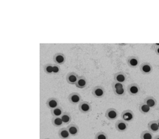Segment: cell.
Wrapping results in <instances>:
<instances>
[{"label": "cell", "instance_id": "28", "mask_svg": "<svg viewBox=\"0 0 159 139\" xmlns=\"http://www.w3.org/2000/svg\"><path fill=\"white\" fill-rule=\"evenodd\" d=\"M60 72V66L59 65H53V74H57L59 73Z\"/></svg>", "mask_w": 159, "mask_h": 139}, {"label": "cell", "instance_id": "10", "mask_svg": "<svg viewBox=\"0 0 159 139\" xmlns=\"http://www.w3.org/2000/svg\"><path fill=\"white\" fill-rule=\"evenodd\" d=\"M128 127V124L123 120H119L115 123L116 129L119 132H124Z\"/></svg>", "mask_w": 159, "mask_h": 139}, {"label": "cell", "instance_id": "32", "mask_svg": "<svg viewBox=\"0 0 159 139\" xmlns=\"http://www.w3.org/2000/svg\"><path fill=\"white\" fill-rule=\"evenodd\" d=\"M157 122H158V127H159V119L158 120V121H157Z\"/></svg>", "mask_w": 159, "mask_h": 139}, {"label": "cell", "instance_id": "24", "mask_svg": "<svg viewBox=\"0 0 159 139\" xmlns=\"http://www.w3.org/2000/svg\"><path fill=\"white\" fill-rule=\"evenodd\" d=\"M44 71L47 74H53V64H47L43 66Z\"/></svg>", "mask_w": 159, "mask_h": 139}, {"label": "cell", "instance_id": "12", "mask_svg": "<svg viewBox=\"0 0 159 139\" xmlns=\"http://www.w3.org/2000/svg\"><path fill=\"white\" fill-rule=\"evenodd\" d=\"M139 60L137 57H135V56H132V57H129L127 59V64H128L130 67L135 68L139 65Z\"/></svg>", "mask_w": 159, "mask_h": 139}, {"label": "cell", "instance_id": "21", "mask_svg": "<svg viewBox=\"0 0 159 139\" xmlns=\"http://www.w3.org/2000/svg\"><path fill=\"white\" fill-rule=\"evenodd\" d=\"M63 113V109L60 106H58L57 108L51 109V114L53 117H60Z\"/></svg>", "mask_w": 159, "mask_h": 139}, {"label": "cell", "instance_id": "1", "mask_svg": "<svg viewBox=\"0 0 159 139\" xmlns=\"http://www.w3.org/2000/svg\"><path fill=\"white\" fill-rule=\"evenodd\" d=\"M79 110L82 113H88L89 112L92 111V105L89 102L87 101H81L79 105Z\"/></svg>", "mask_w": 159, "mask_h": 139}, {"label": "cell", "instance_id": "14", "mask_svg": "<svg viewBox=\"0 0 159 139\" xmlns=\"http://www.w3.org/2000/svg\"><path fill=\"white\" fill-rule=\"evenodd\" d=\"M86 85H87V80L86 77L84 76H80L78 77V81H77L75 84L76 86L78 88H80V89L84 88L86 86Z\"/></svg>", "mask_w": 159, "mask_h": 139}, {"label": "cell", "instance_id": "23", "mask_svg": "<svg viewBox=\"0 0 159 139\" xmlns=\"http://www.w3.org/2000/svg\"><path fill=\"white\" fill-rule=\"evenodd\" d=\"M52 123L55 127H60L63 124V121L59 117H54L52 119Z\"/></svg>", "mask_w": 159, "mask_h": 139}, {"label": "cell", "instance_id": "5", "mask_svg": "<svg viewBox=\"0 0 159 139\" xmlns=\"http://www.w3.org/2000/svg\"><path fill=\"white\" fill-rule=\"evenodd\" d=\"M140 70L143 74H149L153 70L152 66L148 62H143L140 66Z\"/></svg>", "mask_w": 159, "mask_h": 139}, {"label": "cell", "instance_id": "18", "mask_svg": "<svg viewBox=\"0 0 159 139\" xmlns=\"http://www.w3.org/2000/svg\"><path fill=\"white\" fill-rule=\"evenodd\" d=\"M58 135L62 139H68L70 136L67 128H62V129H60L59 132H58Z\"/></svg>", "mask_w": 159, "mask_h": 139}, {"label": "cell", "instance_id": "2", "mask_svg": "<svg viewBox=\"0 0 159 139\" xmlns=\"http://www.w3.org/2000/svg\"><path fill=\"white\" fill-rule=\"evenodd\" d=\"M127 92L131 95H137L140 92V87L137 84H131L127 87Z\"/></svg>", "mask_w": 159, "mask_h": 139}, {"label": "cell", "instance_id": "4", "mask_svg": "<svg viewBox=\"0 0 159 139\" xmlns=\"http://www.w3.org/2000/svg\"><path fill=\"white\" fill-rule=\"evenodd\" d=\"M106 118L109 120H115L118 117V111L114 108H110L106 111Z\"/></svg>", "mask_w": 159, "mask_h": 139}, {"label": "cell", "instance_id": "15", "mask_svg": "<svg viewBox=\"0 0 159 139\" xmlns=\"http://www.w3.org/2000/svg\"><path fill=\"white\" fill-rule=\"evenodd\" d=\"M67 129L71 136H76L79 131L78 127L74 123L69 125L67 127Z\"/></svg>", "mask_w": 159, "mask_h": 139}, {"label": "cell", "instance_id": "17", "mask_svg": "<svg viewBox=\"0 0 159 139\" xmlns=\"http://www.w3.org/2000/svg\"><path fill=\"white\" fill-rule=\"evenodd\" d=\"M144 102L150 107V108L155 107L156 105V103H157V101H156V99L153 97H147L145 98Z\"/></svg>", "mask_w": 159, "mask_h": 139}, {"label": "cell", "instance_id": "20", "mask_svg": "<svg viewBox=\"0 0 159 139\" xmlns=\"http://www.w3.org/2000/svg\"><path fill=\"white\" fill-rule=\"evenodd\" d=\"M61 119H62V120L63 123L69 124L71 122V120H72L71 115L69 113H68V112H64V113L62 115Z\"/></svg>", "mask_w": 159, "mask_h": 139}, {"label": "cell", "instance_id": "31", "mask_svg": "<svg viewBox=\"0 0 159 139\" xmlns=\"http://www.w3.org/2000/svg\"><path fill=\"white\" fill-rule=\"evenodd\" d=\"M156 44L157 47H159V44H158V43H156V44Z\"/></svg>", "mask_w": 159, "mask_h": 139}, {"label": "cell", "instance_id": "26", "mask_svg": "<svg viewBox=\"0 0 159 139\" xmlns=\"http://www.w3.org/2000/svg\"><path fill=\"white\" fill-rule=\"evenodd\" d=\"M95 139H107V135L103 132H99L95 135Z\"/></svg>", "mask_w": 159, "mask_h": 139}, {"label": "cell", "instance_id": "25", "mask_svg": "<svg viewBox=\"0 0 159 139\" xmlns=\"http://www.w3.org/2000/svg\"><path fill=\"white\" fill-rule=\"evenodd\" d=\"M113 92L114 93H115V95H116L117 96H122L125 94V90L124 87L119 88V89L113 90Z\"/></svg>", "mask_w": 159, "mask_h": 139}, {"label": "cell", "instance_id": "6", "mask_svg": "<svg viewBox=\"0 0 159 139\" xmlns=\"http://www.w3.org/2000/svg\"><path fill=\"white\" fill-rule=\"evenodd\" d=\"M121 118L125 122H131L134 119V113L131 110L124 111L121 114Z\"/></svg>", "mask_w": 159, "mask_h": 139}, {"label": "cell", "instance_id": "11", "mask_svg": "<svg viewBox=\"0 0 159 139\" xmlns=\"http://www.w3.org/2000/svg\"><path fill=\"white\" fill-rule=\"evenodd\" d=\"M47 106L48 107V108H49L50 109H53L54 108L58 107L59 106V101L54 97L50 98L47 101Z\"/></svg>", "mask_w": 159, "mask_h": 139}, {"label": "cell", "instance_id": "29", "mask_svg": "<svg viewBox=\"0 0 159 139\" xmlns=\"http://www.w3.org/2000/svg\"><path fill=\"white\" fill-rule=\"evenodd\" d=\"M155 52L156 53V54H158L159 56V47H157L155 49Z\"/></svg>", "mask_w": 159, "mask_h": 139}, {"label": "cell", "instance_id": "22", "mask_svg": "<svg viewBox=\"0 0 159 139\" xmlns=\"http://www.w3.org/2000/svg\"><path fill=\"white\" fill-rule=\"evenodd\" d=\"M141 139H153V133L150 130H145L140 134Z\"/></svg>", "mask_w": 159, "mask_h": 139}, {"label": "cell", "instance_id": "9", "mask_svg": "<svg viewBox=\"0 0 159 139\" xmlns=\"http://www.w3.org/2000/svg\"><path fill=\"white\" fill-rule=\"evenodd\" d=\"M79 76H78V74H76L75 72H70L67 75H66V81L71 85L76 84V83L77 82L78 80Z\"/></svg>", "mask_w": 159, "mask_h": 139}, {"label": "cell", "instance_id": "16", "mask_svg": "<svg viewBox=\"0 0 159 139\" xmlns=\"http://www.w3.org/2000/svg\"><path fill=\"white\" fill-rule=\"evenodd\" d=\"M148 128L150 132L157 133L159 130V127L157 121H152L148 123Z\"/></svg>", "mask_w": 159, "mask_h": 139}, {"label": "cell", "instance_id": "7", "mask_svg": "<svg viewBox=\"0 0 159 139\" xmlns=\"http://www.w3.org/2000/svg\"><path fill=\"white\" fill-rule=\"evenodd\" d=\"M92 94L95 97L102 98L105 94L104 88L102 86H95L92 90Z\"/></svg>", "mask_w": 159, "mask_h": 139}, {"label": "cell", "instance_id": "3", "mask_svg": "<svg viewBox=\"0 0 159 139\" xmlns=\"http://www.w3.org/2000/svg\"><path fill=\"white\" fill-rule=\"evenodd\" d=\"M54 62L58 65H62L63 64H64L66 62V57L63 53L58 52L56 53L54 55Z\"/></svg>", "mask_w": 159, "mask_h": 139}, {"label": "cell", "instance_id": "30", "mask_svg": "<svg viewBox=\"0 0 159 139\" xmlns=\"http://www.w3.org/2000/svg\"><path fill=\"white\" fill-rule=\"evenodd\" d=\"M154 139H159V135L156 136V137L155 138H154Z\"/></svg>", "mask_w": 159, "mask_h": 139}, {"label": "cell", "instance_id": "8", "mask_svg": "<svg viewBox=\"0 0 159 139\" xmlns=\"http://www.w3.org/2000/svg\"><path fill=\"white\" fill-rule=\"evenodd\" d=\"M68 100L71 103L78 104L81 102L82 97L78 93H72L71 94H70L68 96Z\"/></svg>", "mask_w": 159, "mask_h": 139}, {"label": "cell", "instance_id": "19", "mask_svg": "<svg viewBox=\"0 0 159 139\" xmlns=\"http://www.w3.org/2000/svg\"><path fill=\"white\" fill-rule=\"evenodd\" d=\"M139 111L141 113H143V114H147L150 112V107L144 102V103H142L139 105Z\"/></svg>", "mask_w": 159, "mask_h": 139}, {"label": "cell", "instance_id": "13", "mask_svg": "<svg viewBox=\"0 0 159 139\" xmlns=\"http://www.w3.org/2000/svg\"><path fill=\"white\" fill-rule=\"evenodd\" d=\"M114 80H115V82H118L123 84V82L126 81L127 76L124 72H119L114 75Z\"/></svg>", "mask_w": 159, "mask_h": 139}, {"label": "cell", "instance_id": "27", "mask_svg": "<svg viewBox=\"0 0 159 139\" xmlns=\"http://www.w3.org/2000/svg\"><path fill=\"white\" fill-rule=\"evenodd\" d=\"M123 87H124V85H123L122 83L115 81L112 84L113 90H116V89H119V88H123Z\"/></svg>", "mask_w": 159, "mask_h": 139}]
</instances>
